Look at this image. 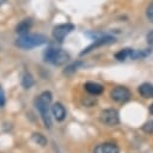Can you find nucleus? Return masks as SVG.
Masks as SVG:
<instances>
[{
    "mask_svg": "<svg viewBox=\"0 0 153 153\" xmlns=\"http://www.w3.org/2000/svg\"><path fill=\"white\" fill-rule=\"evenodd\" d=\"M51 99H53L51 92L50 91H44L35 100V108L38 110V112L41 115V118L44 123V127L47 129H50V127H51V118H50V115H49V105L51 103Z\"/></svg>",
    "mask_w": 153,
    "mask_h": 153,
    "instance_id": "1",
    "label": "nucleus"
},
{
    "mask_svg": "<svg viewBox=\"0 0 153 153\" xmlns=\"http://www.w3.org/2000/svg\"><path fill=\"white\" fill-rule=\"evenodd\" d=\"M47 43V37L39 33H25L20 35L16 39V45L22 49H32L39 45H43Z\"/></svg>",
    "mask_w": 153,
    "mask_h": 153,
    "instance_id": "2",
    "label": "nucleus"
},
{
    "mask_svg": "<svg viewBox=\"0 0 153 153\" xmlns=\"http://www.w3.org/2000/svg\"><path fill=\"white\" fill-rule=\"evenodd\" d=\"M71 59L69 54L62 49L49 48L44 53V61L54 65V66H62Z\"/></svg>",
    "mask_w": 153,
    "mask_h": 153,
    "instance_id": "3",
    "label": "nucleus"
},
{
    "mask_svg": "<svg viewBox=\"0 0 153 153\" xmlns=\"http://www.w3.org/2000/svg\"><path fill=\"white\" fill-rule=\"evenodd\" d=\"M99 121L108 127L117 126L120 123V114L116 109H104L99 114Z\"/></svg>",
    "mask_w": 153,
    "mask_h": 153,
    "instance_id": "4",
    "label": "nucleus"
},
{
    "mask_svg": "<svg viewBox=\"0 0 153 153\" xmlns=\"http://www.w3.org/2000/svg\"><path fill=\"white\" fill-rule=\"evenodd\" d=\"M110 97L112 100H115L116 103H120V104H123V103H127L130 97H131V93L130 91L124 87V86H116L111 90L110 92Z\"/></svg>",
    "mask_w": 153,
    "mask_h": 153,
    "instance_id": "5",
    "label": "nucleus"
},
{
    "mask_svg": "<svg viewBox=\"0 0 153 153\" xmlns=\"http://www.w3.org/2000/svg\"><path fill=\"white\" fill-rule=\"evenodd\" d=\"M74 30V25L71 23H66V24H59L53 29V37L57 41V42H63L65 37L71 33Z\"/></svg>",
    "mask_w": 153,
    "mask_h": 153,
    "instance_id": "6",
    "label": "nucleus"
},
{
    "mask_svg": "<svg viewBox=\"0 0 153 153\" xmlns=\"http://www.w3.org/2000/svg\"><path fill=\"white\" fill-rule=\"evenodd\" d=\"M114 42H115V38H114V37H111V36L99 37V38H97L92 44H90L86 49H84V50L80 53V56H82V55H85V54H87V53L92 51L93 49H96V48H98V47L106 45V44H111V43H114Z\"/></svg>",
    "mask_w": 153,
    "mask_h": 153,
    "instance_id": "7",
    "label": "nucleus"
},
{
    "mask_svg": "<svg viewBox=\"0 0 153 153\" xmlns=\"http://www.w3.org/2000/svg\"><path fill=\"white\" fill-rule=\"evenodd\" d=\"M93 153H120V148L115 143H99L94 147Z\"/></svg>",
    "mask_w": 153,
    "mask_h": 153,
    "instance_id": "8",
    "label": "nucleus"
},
{
    "mask_svg": "<svg viewBox=\"0 0 153 153\" xmlns=\"http://www.w3.org/2000/svg\"><path fill=\"white\" fill-rule=\"evenodd\" d=\"M51 114H53V116L55 117V120L57 121V122H62L65 118H66V109H65V106L61 104V103H59V102H56V103H54L53 104V106H51Z\"/></svg>",
    "mask_w": 153,
    "mask_h": 153,
    "instance_id": "9",
    "label": "nucleus"
},
{
    "mask_svg": "<svg viewBox=\"0 0 153 153\" xmlns=\"http://www.w3.org/2000/svg\"><path fill=\"white\" fill-rule=\"evenodd\" d=\"M85 90L92 94V96H98V94H102L103 91H104V87L103 85L98 84V82H93V81H87L85 85H84Z\"/></svg>",
    "mask_w": 153,
    "mask_h": 153,
    "instance_id": "10",
    "label": "nucleus"
},
{
    "mask_svg": "<svg viewBox=\"0 0 153 153\" xmlns=\"http://www.w3.org/2000/svg\"><path fill=\"white\" fill-rule=\"evenodd\" d=\"M137 92L143 98H153V84L143 82L137 87Z\"/></svg>",
    "mask_w": 153,
    "mask_h": 153,
    "instance_id": "11",
    "label": "nucleus"
},
{
    "mask_svg": "<svg viewBox=\"0 0 153 153\" xmlns=\"http://www.w3.org/2000/svg\"><path fill=\"white\" fill-rule=\"evenodd\" d=\"M32 26V19L31 18H26L23 19L20 23H18V25L16 26V32L19 35H25L29 33V30Z\"/></svg>",
    "mask_w": 153,
    "mask_h": 153,
    "instance_id": "12",
    "label": "nucleus"
},
{
    "mask_svg": "<svg viewBox=\"0 0 153 153\" xmlns=\"http://www.w3.org/2000/svg\"><path fill=\"white\" fill-rule=\"evenodd\" d=\"M33 84H35V80H33L32 75H31L30 73L25 72V73L23 74V76H22V86H23L24 88H30Z\"/></svg>",
    "mask_w": 153,
    "mask_h": 153,
    "instance_id": "13",
    "label": "nucleus"
},
{
    "mask_svg": "<svg viewBox=\"0 0 153 153\" xmlns=\"http://www.w3.org/2000/svg\"><path fill=\"white\" fill-rule=\"evenodd\" d=\"M130 56V49L129 48H126V49H122L120 51H117L115 54V57L118 60V61H124L127 59H129Z\"/></svg>",
    "mask_w": 153,
    "mask_h": 153,
    "instance_id": "14",
    "label": "nucleus"
},
{
    "mask_svg": "<svg viewBox=\"0 0 153 153\" xmlns=\"http://www.w3.org/2000/svg\"><path fill=\"white\" fill-rule=\"evenodd\" d=\"M32 140H33V142H36V143L39 145V146H45V145H47V139H45V136L42 135V134H39V133H33V134H32Z\"/></svg>",
    "mask_w": 153,
    "mask_h": 153,
    "instance_id": "15",
    "label": "nucleus"
},
{
    "mask_svg": "<svg viewBox=\"0 0 153 153\" xmlns=\"http://www.w3.org/2000/svg\"><path fill=\"white\" fill-rule=\"evenodd\" d=\"M142 130L146 134H153V121H147L143 126H142Z\"/></svg>",
    "mask_w": 153,
    "mask_h": 153,
    "instance_id": "16",
    "label": "nucleus"
},
{
    "mask_svg": "<svg viewBox=\"0 0 153 153\" xmlns=\"http://www.w3.org/2000/svg\"><path fill=\"white\" fill-rule=\"evenodd\" d=\"M146 17L151 23H153V2L148 5V7L146 10Z\"/></svg>",
    "mask_w": 153,
    "mask_h": 153,
    "instance_id": "17",
    "label": "nucleus"
},
{
    "mask_svg": "<svg viewBox=\"0 0 153 153\" xmlns=\"http://www.w3.org/2000/svg\"><path fill=\"white\" fill-rule=\"evenodd\" d=\"M79 65H80V62H76V63H73V65L68 66V67L65 69V74H71V73H73L74 71L78 69V66H79Z\"/></svg>",
    "mask_w": 153,
    "mask_h": 153,
    "instance_id": "18",
    "label": "nucleus"
},
{
    "mask_svg": "<svg viewBox=\"0 0 153 153\" xmlns=\"http://www.w3.org/2000/svg\"><path fill=\"white\" fill-rule=\"evenodd\" d=\"M5 104H6V97H5V92H4L2 87L0 86V108L5 106Z\"/></svg>",
    "mask_w": 153,
    "mask_h": 153,
    "instance_id": "19",
    "label": "nucleus"
},
{
    "mask_svg": "<svg viewBox=\"0 0 153 153\" xmlns=\"http://www.w3.org/2000/svg\"><path fill=\"white\" fill-rule=\"evenodd\" d=\"M146 39H147L148 45H149V47H153V30H152V31H149V32L147 33Z\"/></svg>",
    "mask_w": 153,
    "mask_h": 153,
    "instance_id": "20",
    "label": "nucleus"
},
{
    "mask_svg": "<svg viewBox=\"0 0 153 153\" xmlns=\"http://www.w3.org/2000/svg\"><path fill=\"white\" fill-rule=\"evenodd\" d=\"M149 112H151V114L153 115V103H152V104L149 105Z\"/></svg>",
    "mask_w": 153,
    "mask_h": 153,
    "instance_id": "21",
    "label": "nucleus"
},
{
    "mask_svg": "<svg viewBox=\"0 0 153 153\" xmlns=\"http://www.w3.org/2000/svg\"><path fill=\"white\" fill-rule=\"evenodd\" d=\"M6 1H7V0H0V6H1V5H4Z\"/></svg>",
    "mask_w": 153,
    "mask_h": 153,
    "instance_id": "22",
    "label": "nucleus"
}]
</instances>
